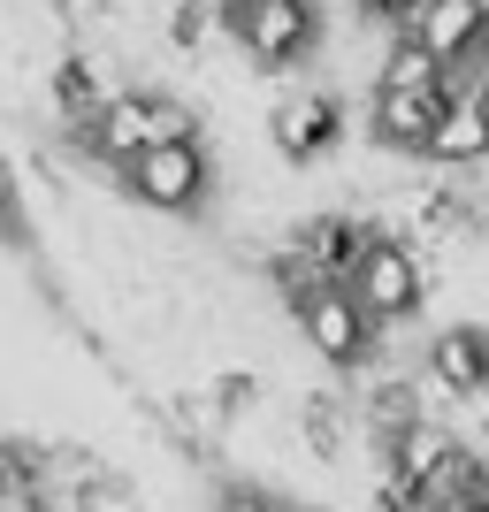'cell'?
Listing matches in <instances>:
<instances>
[{
	"mask_svg": "<svg viewBox=\"0 0 489 512\" xmlns=\"http://www.w3.org/2000/svg\"><path fill=\"white\" fill-rule=\"evenodd\" d=\"M130 497H138V490H130L123 474H100V482H92V490H77V497H69L62 512H138Z\"/></svg>",
	"mask_w": 489,
	"mask_h": 512,
	"instance_id": "obj_20",
	"label": "cell"
},
{
	"mask_svg": "<svg viewBox=\"0 0 489 512\" xmlns=\"http://www.w3.org/2000/svg\"><path fill=\"white\" fill-rule=\"evenodd\" d=\"M46 92H54V107H62L69 130H92V123L107 115V100H115V92H107V77H100V62H92V54H77V46H69V54H54Z\"/></svg>",
	"mask_w": 489,
	"mask_h": 512,
	"instance_id": "obj_11",
	"label": "cell"
},
{
	"mask_svg": "<svg viewBox=\"0 0 489 512\" xmlns=\"http://www.w3.org/2000/svg\"><path fill=\"white\" fill-rule=\"evenodd\" d=\"M268 138H276L283 161H321V153L344 138V100L337 92H291V100L268 115Z\"/></svg>",
	"mask_w": 489,
	"mask_h": 512,
	"instance_id": "obj_9",
	"label": "cell"
},
{
	"mask_svg": "<svg viewBox=\"0 0 489 512\" xmlns=\"http://www.w3.org/2000/svg\"><path fill=\"white\" fill-rule=\"evenodd\" d=\"M482 512H489V505H482Z\"/></svg>",
	"mask_w": 489,
	"mask_h": 512,
	"instance_id": "obj_25",
	"label": "cell"
},
{
	"mask_svg": "<svg viewBox=\"0 0 489 512\" xmlns=\"http://www.w3.org/2000/svg\"><path fill=\"white\" fill-rule=\"evenodd\" d=\"M421 390L398 383V375H383V383H367V428H375V444H390V436H405V428H421Z\"/></svg>",
	"mask_w": 489,
	"mask_h": 512,
	"instance_id": "obj_15",
	"label": "cell"
},
{
	"mask_svg": "<svg viewBox=\"0 0 489 512\" xmlns=\"http://www.w3.org/2000/svg\"><path fill=\"white\" fill-rule=\"evenodd\" d=\"M169 138H199V115L184 100H169V92H115L92 130H69V153H77V161H100V169L123 184L130 161L153 153V146H169Z\"/></svg>",
	"mask_w": 489,
	"mask_h": 512,
	"instance_id": "obj_1",
	"label": "cell"
},
{
	"mask_svg": "<svg viewBox=\"0 0 489 512\" xmlns=\"http://www.w3.org/2000/svg\"><path fill=\"white\" fill-rule=\"evenodd\" d=\"M428 161L451 169V176L489 169V115L474 107V92H467V100H451V115L436 123V138H428Z\"/></svg>",
	"mask_w": 489,
	"mask_h": 512,
	"instance_id": "obj_12",
	"label": "cell"
},
{
	"mask_svg": "<svg viewBox=\"0 0 489 512\" xmlns=\"http://www.w3.org/2000/svg\"><path fill=\"white\" fill-rule=\"evenodd\" d=\"M421 383L436 390V398H489V329H474V321H451V329H436L428 337V360H421Z\"/></svg>",
	"mask_w": 489,
	"mask_h": 512,
	"instance_id": "obj_7",
	"label": "cell"
},
{
	"mask_svg": "<svg viewBox=\"0 0 489 512\" xmlns=\"http://www.w3.org/2000/svg\"><path fill=\"white\" fill-rule=\"evenodd\" d=\"M298 329H306V344H314L329 367H360L367 352H375V337H383V321L367 314L344 283H329L321 299H306L298 306Z\"/></svg>",
	"mask_w": 489,
	"mask_h": 512,
	"instance_id": "obj_5",
	"label": "cell"
},
{
	"mask_svg": "<svg viewBox=\"0 0 489 512\" xmlns=\"http://www.w3.org/2000/svg\"><path fill=\"white\" fill-rule=\"evenodd\" d=\"M451 451H459V436H451V428H436V421H421V428H405V436H390V444H383V474H398V482L428 490V482L444 474Z\"/></svg>",
	"mask_w": 489,
	"mask_h": 512,
	"instance_id": "obj_13",
	"label": "cell"
},
{
	"mask_svg": "<svg viewBox=\"0 0 489 512\" xmlns=\"http://www.w3.org/2000/svg\"><path fill=\"white\" fill-rule=\"evenodd\" d=\"M367 245H375V230H367L360 214H306L291 230V253L306 260L321 283H352V268L367 260Z\"/></svg>",
	"mask_w": 489,
	"mask_h": 512,
	"instance_id": "obj_8",
	"label": "cell"
},
{
	"mask_svg": "<svg viewBox=\"0 0 489 512\" xmlns=\"http://www.w3.org/2000/svg\"><path fill=\"white\" fill-rule=\"evenodd\" d=\"M161 31H169V46H176V54H199V46H207L214 31H222V16H214L207 0H169V23H161Z\"/></svg>",
	"mask_w": 489,
	"mask_h": 512,
	"instance_id": "obj_17",
	"label": "cell"
},
{
	"mask_svg": "<svg viewBox=\"0 0 489 512\" xmlns=\"http://www.w3.org/2000/svg\"><path fill=\"white\" fill-rule=\"evenodd\" d=\"M16 222V176H8V161H0V230Z\"/></svg>",
	"mask_w": 489,
	"mask_h": 512,
	"instance_id": "obj_23",
	"label": "cell"
},
{
	"mask_svg": "<svg viewBox=\"0 0 489 512\" xmlns=\"http://www.w3.org/2000/svg\"><path fill=\"white\" fill-rule=\"evenodd\" d=\"M123 192L138 199V207H153V214H199L207 192H214V161H207L199 138H169V146L138 153L123 169Z\"/></svg>",
	"mask_w": 489,
	"mask_h": 512,
	"instance_id": "obj_2",
	"label": "cell"
},
{
	"mask_svg": "<svg viewBox=\"0 0 489 512\" xmlns=\"http://www.w3.org/2000/svg\"><path fill=\"white\" fill-rule=\"evenodd\" d=\"M444 115H451L444 92H390V85H375V138H383L390 153H428V138H436Z\"/></svg>",
	"mask_w": 489,
	"mask_h": 512,
	"instance_id": "obj_10",
	"label": "cell"
},
{
	"mask_svg": "<svg viewBox=\"0 0 489 512\" xmlns=\"http://www.w3.org/2000/svg\"><path fill=\"white\" fill-rule=\"evenodd\" d=\"M405 39H421L444 69H474L489 54V0H421Z\"/></svg>",
	"mask_w": 489,
	"mask_h": 512,
	"instance_id": "obj_6",
	"label": "cell"
},
{
	"mask_svg": "<svg viewBox=\"0 0 489 512\" xmlns=\"http://www.w3.org/2000/svg\"><path fill=\"white\" fill-rule=\"evenodd\" d=\"M253 406H260V375H245V367L214 375V390H207V413H214V421H237V413H253Z\"/></svg>",
	"mask_w": 489,
	"mask_h": 512,
	"instance_id": "obj_19",
	"label": "cell"
},
{
	"mask_svg": "<svg viewBox=\"0 0 489 512\" xmlns=\"http://www.w3.org/2000/svg\"><path fill=\"white\" fill-rule=\"evenodd\" d=\"M344 291H352V299H360L367 314L390 329V321H405L413 306L428 299V260L413 253L405 237H383V230H375V245H367V260L352 268V283H344Z\"/></svg>",
	"mask_w": 489,
	"mask_h": 512,
	"instance_id": "obj_4",
	"label": "cell"
},
{
	"mask_svg": "<svg viewBox=\"0 0 489 512\" xmlns=\"http://www.w3.org/2000/svg\"><path fill=\"white\" fill-rule=\"evenodd\" d=\"M352 8H360L367 23H383V31H390V23H398V31H405V23L421 16V0H352Z\"/></svg>",
	"mask_w": 489,
	"mask_h": 512,
	"instance_id": "obj_21",
	"label": "cell"
},
{
	"mask_svg": "<svg viewBox=\"0 0 489 512\" xmlns=\"http://www.w3.org/2000/svg\"><path fill=\"white\" fill-rule=\"evenodd\" d=\"M207 8H214V16H222V23H230L237 8H253V0H207Z\"/></svg>",
	"mask_w": 489,
	"mask_h": 512,
	"instance_id": "obj_24",
	"label": "cell"
},
{
	"mask_svg": "<svg viewBox=\"0 0 489 512\" xmlns=\"http://www.w3.org/2000/svg\"><path fill=\"white\" fill-rule=\"evenodd\" d=\"M298 436H306L314 459H344V406H337V390H314V398L298 406Z\"/></svg>",
	"mask_w": 489,
	"mask_h": 512,
	"instance_id": "obj_16",
	"label": "cell"
},
{
	"mask_svg": "<svg viewBox=\"0 0 489 512\" xmlns=\"http://www.w3.org/2000/svg\"><path fill=\"white\" fill-rule=\"evenodd\" d=\"M222 31H230L260 69H291L321 46V8L314 0H253V8H237Z\"/></svg>",
	"mask_w": 489,
	"mask_h": 512,
	"instance_id": "obj_3",
	"label": "cell"
},
{
	"mask_svg": "<svg viewBox=\"0 0 489 512\" xmlns=\"http://www.w3.org/2000/svg\"><path fill=\"white\" fill-rule=\"evenodd\" d=\"M268 283H276V299L291 306V314H298L306 299H321V291H329V283H321L314 268H306V260L291 253V245H283V253H268Z\"/></svg>",
	"mask_w": 489,
	"mask_h": 512,
	"instance_id": "obj_18",
	"label": "cell"
},
{
	"mask_svg": "<svg viewBox=\"0 0 489 512\" xmlns=\"http://www.w3.org/2000/svg\"><path fill=\"white\" fill-rule=\"evenodd\" d=\"M375 85H390V92H444L451 69L436 62L421 39H405V31H398V39H390V54H383V77H375ZM444 100H451V92H444Z\"/></svg>",
	"mask_w": 489,
	"mask_h": 512,
	"instance_id": "obj_14",
	"label": "cell"
},
{
	"mask_svg": "<svg viewBox=\"0 0 489 512\" xmlns=\"http://www.w3.org/2000/svg\"><path fill=\"white\" fill-rule=\"evenodd\" d=\"M207 512H276V497H260V490H245V482H230V490H214Z\"/></svg>",
	"mask_w": 489,
	"mask_h": 512,
	"instance_id": "obj_22",
	"label": "cell"
}]
</instances>
